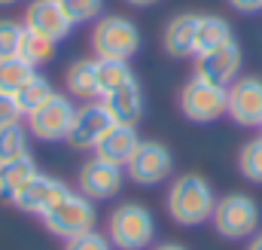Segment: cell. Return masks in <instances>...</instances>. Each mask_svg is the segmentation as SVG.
Returning a JSON list of instances; mask_svg holds the SVG:
<instances>
[{
    "instance_id": "cell-1",
    "label": "cell",
    "mask_w": 262,
    "mask_h": 250,
    "mask_svg": "<svg viewBox=\"0 0 262 250\" xmlns=\"http://www.w3.org/2000/svg\"><path fill=\"white\" fill-rule=\"evenodd\" d=\"M213 207H216V192H213L210 180L204 174L186 171V174H177L168 183L165 211L177 226L195 229V226L207 223L213 217Z\"/></svg>"
},
{
    "instance_id": "cell-2",
    "label": "cell",
    "mask_w": 262,
    "mask_h": 250,
    "mask_svg": "<svg viewBox=\"0 0 262 250\" xmlns=\"http://www.w3.org/2000/svg\"><path fill=\"white\" fill-rule=\"evenodd\" d=\"M107 238L116 250H146L156 241V217L140 201H122L107 217Z\"/></svg>"
},
{
    "instance_id": "cell-3",
    "label": "cell",
    "mask_w": 262,
    "mask_h": 250,
    "mask_svg": "<svg viewBox=\"0 0 262 250\" xmlns=\"http://www.w3.org/2000/svg\"><path fill=\"white\" fill-rule=\"evenodd\" d=\"M210 223H213L216 235L226 238V241H250L259 232L262 211L253 195H247V192H229V195L216 198Z\"/></svg>"
},
{
    "instance_id": "cell-4",
    "label": "cell",
    "mask_w": 262,
    "mask_h": 250,
    "mask_svg": "<svg viewBox=\"0 0 262 250\" xmlns=\"http://www.w3.org/2000/svg\"><path fill=\"white\" fill-rule=\"evenodd\" d=\"M92 49L101 61H131L140 49V28L128 15H101L92 28Z\"/></svg>"
},
{
    "instance_id": "cell-5",
    "label": "cell",
    "mask_w": 262,
    "mask_h": 250,
    "mask_svg": "<svg viewBox=\"0 0 262 250\" xmlns=\"http://www.w3.org/2000/svg\"><path fill=\"white\" fill-rule=\"evenodd\" d=\"M177 104H180V113L189 122H198V125L216 122V119H223L229 113V89L192 73L183 82Z\"/></svg>"
},
{
    "instance_id": "cell-6",
    "label": "cell",
    "mask_w": 262,
    "mask_h": 250,
    "mask_svg": "<svg viewBox=\"0 0 262 250\" xmlns=\"http://www.w3.org/2000/svg\"><path fill=\"white\" fill-rule=\"evenodd\" d=\"M40 220H43V226H46L49 235L67 241V238H73V235H82V232L95 229L98 211H95V201H92V198H85L79 189H76V192L70 189V192L61 195Z\"/></svg>"
},
{
    "instance_id": "cell-7",
    "label": "cell",
    "mask_w": 262,
    "mask_h": 250,
    "mask_svg": "<svg viewBox=\"0 0 262 250\" xmlns=\"http://www.w3.org/2000/svg\"><path fill=\"white\" fill-rule=\"evenodd\" d=\"M73 116H76L73 98L61 95V92H52L34 113L25 116V125H28L31 137H37L43 143H58V140H67V131L73 125Z\"/></svg>"
},
{
    "instance_id": "cell-8",
    "label": "cell",
    "mask_w": 262,
    "mask_h": 250,
    "mask_svg": "<svg viewBox=\"0 0 262 250\" xmlns=\"http://www.w3.org/2000/svg\"><path fill=\"white\" fill-rule=\"evenodd\" d=\"M174 174V153L162 140H140L131 162L125 165V177L134 186H162Z\"/></svg>"
},
{
    "instance_id": "cell-9",
    "label": "cell",
    "mask_w": 262,
    "mask_h": 250,
    "mask_svg": "<svg viewBox=\"0 0 262 250\" xmlns=\"http://www.w3.org/2000/svg\"><path fill=\"white\" fill-rule=\"evenodd\" d=\"M125 186V168L101 159V156H92L89 162L79 165V174H76V189L92 198V201H107L113 195H119Z\"/></svg>"
},
{
    "instance_id": "cell-10",
    "label": "cell",
    "mask_w": 262,
    "mask_h": 250,
    "mask_svg": "<svg viewBox=\"0 0 262 250\" xmlns=\"http://www.w3.org/2000/svg\"><path fill=\"white\" fill-rule=\"evenodd\" d=\"M113 125H116V119L104 101H85L82 107H76V116H73L64 143L73 150H95Z\"/></svg>"
},
{
    "instance_id": "cell-11",
    "label": "cell",
    "mask_w": 262,
    "mask_h": 250,
    "mask_svg": "<svg viewBox=\"0 0 262 250\" xmlns=\"http://www.w3.org/2000/svg\"><path fill=\"white\" fill-rule=\"evenodd\" d=\"M70 186H67L61 177H55V174H43V171H37L25 186L18 189L15 195H12V207L15 211H21V214H31V217H43L61 195H67Z\"/></svg>"
},
{
    "instance_id": "cell-12",
    "label": "cell",
    "mask_w": 262,
    "mask_h": 250,
    "mask_svg": "<svg viewBox=\"0 0 262 250\" xmlns=\"http://www.w3.org/2000/svg\"><path fill=\"white\" fill-rule=\"evenodd\" d=\"M229 119L241 128L262 125V76H238L229 86Z\"/></svg>"
},
{
    "instance_id": "cell-13",
    "label": "cell",
    "mask_w": 262,
    "mask_h": 250,
    "mask_svg": "<svg viewBox=\"0 0 262 250\" xmlns=\"http://www.w3.org/2000/svg\"><path fill=\"white\" fill-rule=\"evenodd\" d=\"M21 25H25L28 31H34V34L49 37L52 43L67 40L70 31L76 28V25L70 22V15L64 12L61 0H31V3L25 6V18H21Z\"/></svg>"
},
{
    "instance_id": "cell-14",
    "label": "cell",
    "mask_w": 262,
    "mask_h": 250,
    "mask_svg": "<svg viewBox=\"0 0 262 250\" xmlns=\"http://www.w3.org/2000/svg\"><path fill=\"white\" fill-rule=\"evenodd\" d=\"M241 64H244V52L232 40V43H226V46H220V49L195 58V73L204 76V79H210V82H216V86L229 89L241 76Z\"/></svg>"
},
{
    "instance_id": "cell-15",
    "label": "cell",
    "mask_w": 262,
    "mask_h": 250,
    "mask_svg": "<svg viewBox=\"0 0 262 250\" xmlns=\"http://www.w3.org/2000/svg\"><path fill=\"white\" fill-rule=\"evenodd\" d=\"M195 31H198V12H177L168 18L162 46L171 58H195Z\"/></svg>"
},
{
    "instance_id": "cell-16",
    "label": "cell",
    "mask_w": 262,
    "mask_h": 250,
    "mask_svg": "<svg viewBox=\"0 0 262 250\" xmlns=\"http://www.w3.org/2000/svg\"><path fill=\"white\" fill-rule=\"evenodd\" d=\"M140 147V134H137V125H125V122H116L104 137H101V143L95 147V156H101V159H107V162H113V165H119V168H125L131 162V156H134V150Z\"/></svg>"
},
{
    "instance_id": "cell-17",
    "label": "cell",
    "mask_w": 262,
    "mask_h": 250,
    "mask_svg": "<svg viewBox=\"0 0 262 250\" xmlns=\"http://www.w3.org/2000/svg\"><path fill=\"white\" fill-rule=\"evenodd\" d=\"M101 101L107 104V110L113 113L116 122H125V125H137L140 116H143V110H146L143 89H140L137 79H131L128 86H122V89H116V92H110V95L101 98Z\"/></svg>"
},
{
    "instance_id": "cell-18",
    "label": "cell",
    "mask_w": 262,
    "mask_h": 250,
    "mask_svg": "<svg viewBox=\"0 0 262 250\" xmlns=\"http://www.w3.org/2000/svg\"><path fill=\"white\" fill-rule=\"evenodd\" d=\"M98 58H76V61L67 64L64 70V86L70 98H79V101H95L101 98L98 92Z\"/></svg>"
},
{
    "instance_id": "cell-19",
    "label": "cell",
    "mask_w": 262,
    "mask_h": 250,
    "mask_svg": "<svg viewBox=\"0 0 262 250\" xmlns=\"http://www.w3.org/2000/svg\"><path fill=\"white\" fill-rule=\"evenodd\" d=\"M235 34H232V25L223 18V15H198V31H195V58L232 43Z\"/></svg>"
},
{
    "instance_id": "cell-20",
    "label": "cell",
    "mask_w": 262,
    "mask_h": 250,
    "mask_svg": "<svg viewBox=\"0 0 262 250\" xmlns=\"http://www.w3.org/2000/svg\"><path fill=\"white\" fill-rule=\"evenodd\" d=\"M37 159L28 153L21 159H12V162H0V198L3 201H12V195L25 186L34 174H37Z\"/></svg>"
},
{
    "instance_id": "cell-21",
    "label": "cell",
    "mask_w": 262,
    "mask_h": 250,
    "mask_svg": "<svg viewBox=\"0 0 262 250\" xmlns=\"http://www.w3.org/2000/svg\"><path fill=\"white\" fill-rule=\"evenodd\" d=\"M31 153V131L21 122H9L0 128V162H12Z\"/></svg>"
},
{
    "instance_id": "cell-22",
    "label": "cell",
    "mask_w": 262,
    "mask_h": 250,
    "mask_svg": "<svg viewBox=\"0 0 262 250\" xmlns=\"http://www.w3.org/2000/svg\"><path fill=\"white\" fill-rule=\"evenodd\" d=\"M55 89H52V82H49V76H43V73H34L15 95H12V101H15V107H18V113L21 116H28V113H34L49 95H52Z\"/></svg>"
},
{
    "instance_id": "cell-23",
    "label": "cell",
    "mask_w": 262,
    "mask_h": 250,
    "mask_svg": "<svg viewBox=\"0 0 262 250\" xmlns=\"http://www.w3.org/2000/svg\"><path fill=\"white\" fill-rule=\"evenodd\" d=\"M58 43H52L49 37H43V34H34V31H28L25 28V34H21V43H18V58L21 61H28L31 67H43V64H49L55 58V49Z\"/></svg>"
},
{
    "instance_id": "cell-24",
    "label": "cell",
    "mask_w": 262,
    "mask_h": 250,
    "mask_svg": "<svg viewBox=\"0 0 262 250\" xmlns=\"http://www.w3.org/2000/svg\"><path fill=\"white\" fill-rule=\"evenodd\" d=\"M131 79H137V76H134L128 61H101V67H98V92H101V98H107L110 92L128 86Z\"/></svg>"
},
{
    "instance_id": "cell-25",
    "label": "cell",
    "mask_w": 262,
    "mask_h": 250,
    "mask_svg": "<svg viewBox=\"0 0 262 250\" xmlns=\"http://www.w3.org/2000/svg\"><path fill=\"white\" fill-rule=\"evenodd\" d=\"M34 73H37V67H31L28 61H21L18 55L0 58V92H3V95H15Z\"/></svg>"
},
{
    "instance_id": "cell-26",
    "label": "cell",
    "mask_w": 262,
    "mask_h": 250,
    "mask_svg": "<svg viewBox=\"0 0 262 250\" xmlns=\"http://www.w3.org/2000/svg\"><path fill=\"white\" fill-rule=\"evenodd\" d=\"M238 171H241L244 180L262 186V134L241 147V153H238Z\"/></svg>"
},
{
    "instance_id": "cell-27",
    "label": "cell",
    "mask_w": 262,
    "mask_h": 250,
    "mask_svg": "<svg viewBox=\"0 0 262 250\" xmlns=\"http://www.w3.org/2000/svg\"><path fill=\"white\" fill-rule=\"evenodd\" d=\"M64 12L70 15L73 25H85V22H98L104 15V0H61Z\"/></svg>"
},
{
    "instance_id": "cell-28",
    "label": "cell",
    "mask_w": 262,
    "mask_h": 250,
    "mask_svg": "<svg viewBox=\"0 0 262 250\" xmlns=\"http://www.w3.org/2000/svg\"><path fill=\"white\" fill-rule=\"evenodd\" d=\"M25 25L15 18H0V58H12L18 55V43H21Z\"/></svg>"
},
{
    "instance_id": "cell-29",
    "label": "cell",
    "mask_w": 262,
    "mask_h": 250,
    "mask_svg": "<svg viewBox=\"0 0 262 250\" xmlns=\"http://www.w3.org/2000/svg\"><path fill=\"white\" fill-rule=\"evenodd\" d=\"M64 250H113L107 232H98V229H89L82 235H73L64 241Z\"/></svg>"
},
{
    "instance_id": "cell-30",
    "label": "cell",
    "mask_w": 262,
    "mask_h": 250,
    "mask_svg": "<svg viewBox=\"0 0 262 250\" xmlns=\"http://www.w3.org/2000/svg\"><path fill=\"white\" fill-rule=\"evenodd\" d=\"M21 119V113H18V107H15V101H12V95H3L0 92V128L9 122H18Z\"/></svg>"
},
{
    "instance_id": "cell-31",
    "label": "cell",
    "mask_w": 262,
    "mask_h": 250,
    "mask_svg": "<svg viewBox=\"0 0 262 250\" xmlns=\"http://www.w3.org/2000/svg\"><path fill=\"white\" fill-rule=\"evenodd\" d=\"M229 6L241 15H253V12H262V0H229Z\"/></svg>"
},
{
    "instance_id": "cell-32",
    "label": "cell",
    "mask_w": 262,
    "mask_h": 250,
    "mask_svg": "<svg viewBox=\"0 0 262 250\" xmlns=\"http://www.w3.org/2000/svg\"><path fill=\"white\" fill-rule=\"evenodd\" d=\"M149 250H189V247L180 244V241H162V244H152Z\"/></svg>"
},
{
    "instance_id": "cell-33",
    "label": "cell",
    "mask_w": 262,
    "mask_h": 250,
    "mask_svg": "<svg viewBox=\"0 0 262 250\" xmlns=\"http://www.w3.org/2000/svg\"><path fill=\"white\" fill-rule=\"evenodd\" d=\"M247 250H262V232H256V235L250 238V244H247Z\"/></svg>"
},
{
    "instance_id": "cell-34",
    "label": "cell",
    "mask_w": 262,
    "mask_h": 250,
    "mask_svg": "<svg viewBox=\"0 0 262 250\" xmlns=\"http://www.w3.org/2000/svg\"><path fill=\"white\" fill-rule=\"evenodd\" d=\"M128 6H137V9H143V6H152L156 0H125Z\"/></svg>"
},
{
    "instance_id": "cell-35",
    "label": "cell",
    "mask_w": 262,
    "mask_h": 250,
    "mask_svg": "<svg viewBox=\"0 0 262 250\" xmlns=\"http://www.w3.org/2000/svg\"><path fill=\"white\" fill-rule=\"evenodd\" d=\"M12 3H18V0H0V6H12Z\"/></svg>"
},
{
    "instance_id": "cell-36",
    "label": "cell",
    "mask_w": 262,
    "mask_h": 250,
    "mask_svg": "<svg viewBox=\"0 0 262 250\" xmlns=\"http://www.w3.org/2000/svg\"><path fill=\"white\" fill-rule=\"evenodd\" d=\"M259 128H262V125H259Z\"/></svg>"
}]
</instances>
